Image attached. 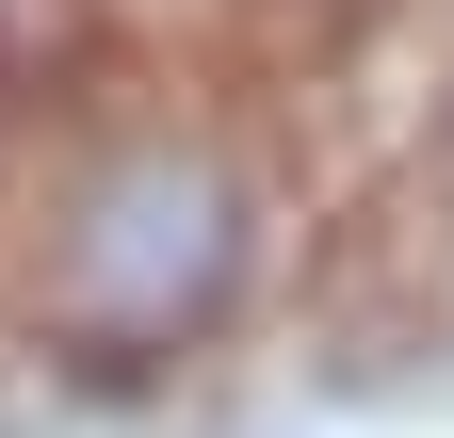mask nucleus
Here are the masks:
<instances>
[{"mask_svg": "<svg viewBox=\"0 0 454 438\" xmlns=\"http://www.w3.org/2000/svg\"><path fill=\"white\" fill-rule=\"evenodd\" d=\"M293 260V179L244 114L211 98H82L17 179H0V293H17V341L98 373V390H146V373L211 357L227 325L276 293Z\"/></svg>", "mask_w": 454, "mask_h": 438, "instance_id": "obj_1", "label": "nucleus"}]
</instances>
